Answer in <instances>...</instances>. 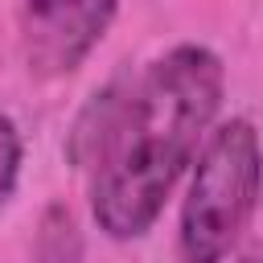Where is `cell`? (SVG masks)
Here are the masks:
<instances>
[{"label":"cell","instance_id":"cell-1","mask_svg":"<svg viewBox=\"0 0 263 263\" xmlns=\"http://www.w3.org/2000/svg\"><path fill=\"white\" fill-rule=\"evenodd\" d=\"M226 99V62L201 41H181L107 86L86 140L90 222L111 242L144 238Z\"/></svg>","mask_w":263,"mask_h":263},{"label":"cell","instance_id":"cell-2","mask_svg":"<svg viewBox=\"0 0 263 263\" xmlns=\"http://www.w3.org/2000/svg\"><path fill=\"white\" fill-rule=\"evenodd\" d=\"M185 173L177 255L189 263H218L238 247L259 210V132L251 115L214 123Z\"/></svg>","mask_w":263,"mask_h":263},{"label":"cell","instance_id":"cell-3","mask_svg":"<svg viewBox=\"0 0 263 263\" xmlns=\"http://www.w3.org/2000/svg\"><path fill=\"white\" fill-rule=\"evenodd\" d=\"M123 0H21L16 53L29 78L58 82L86 66Z\"/></svg>","mask_w":263,"mask_h":263},{"label":"cell","instance_id":"cell-4","mask_svg":"<svg viewBox=\"0 0 263 263\" xmlns=\"http://www.w3.org/2000/svg\"><path fill=\"white\" fill-rule=\"evenodd\" d=\"M21 168H25V136L16 119L0 111V214L12 205L21 189Z\"/></svg>","mask_w":263,"mask_h":263}]
</instances>
